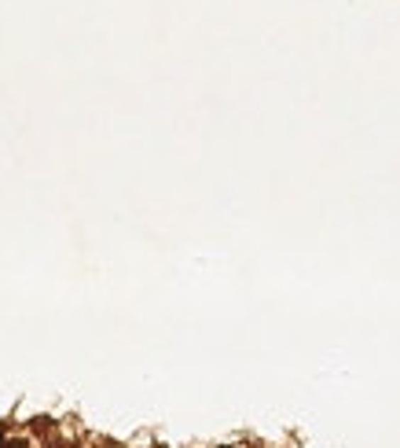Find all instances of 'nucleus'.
Masks as SVG:
<instances>
[{
  "label": "nucleus",
  "instance_id": "nucleus-1",
  "mask_svg": "<svg viewBox=\"0 0 400 448\" xmlns=\"http://www.w3.org/2000/svg\"><path fill=\"white\" fill-rule=\"evenodd\" d=\"M0 448H37V441H30L26 434H11V437H0Z\"/></svg>",
  "mask_w": 400,
  "mask_h": 448
}]
</instances>
